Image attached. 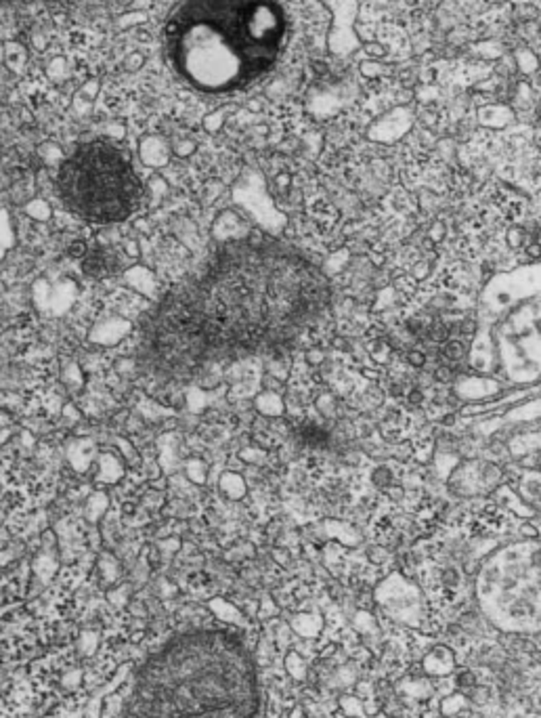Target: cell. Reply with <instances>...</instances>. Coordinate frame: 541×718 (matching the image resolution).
<instances>
[{"instance_id": "277c9868", "label": "cell", "mask_w": 541, "mask_h": 718, "mask_svg": "<svg viewBox=\"0 0 541 718\" xmlns=\"http://www.w3.org/2000/svg\"><path fill=\"white\" fill-rule=\"evenodd\" d=\"M61 204L87 223L126 221L143 204V183L129 154L111 141L78 145L57 171Z\"/></svg>"}, {"instance_id": "5b68a950", "label": "cell", "mask_w": 541, "mask_h": 718, "mask_svg": "<svg viewBox=\"0 0 541 718\" xmlns=\"http://www.w3.org/2000/svg\"><path fill=\"white\" fill-rule=\"evenodd\" d=\"M479 599L497 628L541 632V548L523 550L485 572Z\"/></svg>"}, {"instance_id": "52a82bcc", "label": "cell", "mask_w": 541, "mask_h": 718, "mask_svg": "<svg viewBox=\"0 0 541 718\" xmlns=\"http://www.w3.org/2000/svg\"><path fill=\"white\" fill-rule=\"evenodd\" d=\"M97 643H99V636H97V632L87 630V632H82L78 647H80V651H82L84 655H92V653L97 651Z\"/></svg>"}, {"instance_id": "3957f363", "label": "cell", "mask_w": 541, "mask_h": 718, "mask_svg": "<svg viewBox=\"0 0 541 718\" xmlns=\"http://www.w3.org/2000/svg\"><path fill=\"white\" fill-rule=\"evenodd\" d=\"M288 19L277 0H187L173 15L166 45L173 68L193 89H244L277 63Z\"/></svg>"}, {"instance_id": "7a4b0ae2", "label": "cell", "mask_w": 541, "mask_h": 718, "mask_svg": "<svg viewBox=\"0 0 541 718\" xmlns=\"http://www.w3.org/2000/svg\"><path fill=\"white\" fill-rule=\"evenodd\" d=\"M261 687L246 643L226 628H189L131 680L122 718H256Z\"/></svg>"}, {"instance_id": "9c48e42d", "label": "cell", "mask_w": 541, "mask_h": 718, "mask_svg": "<svg viewBox=\"0 0 541 718\" xmlns=\"http://www.w3.org/2000/svg\"><path fill=\"white\" fill-rule=\"evenodd\" d=\"M407 359H409V363H411V365H415V368L424 365V361H426V358H424L420 351H411V353L407 355Z\"/></svg>"}, {"instance_id": "6da1fadb", "label": "cell", "mask_w": 541, "mask_h": 718, "mask_svg": "<svg viewBox=\"0 0 541 718\" xmlns=\"http://www.w3.org/2000/svg\"><path fill=\"white\" fill-rule=\"evenodd\" d=\"M319 294L309 265L277 244H225L141 319L138 372L155 387H182L225 359L285 349Z\"/></svg>"}, {"instance_id": "8992f818", "label": "cell", "mask_w": 541, "mask_h": 718, "mask_svg": "<svg viewBox=\"0 0 541 718\" xmlns=\"http://www.w3.org/2000/svg\"><path fill=\"white\" fill-rule=\"evenodd\" d=\"M116 265H118V259L114 252H107L105 248H97L84 254L82 269L90 277H105L107 273L116 269Z\"/></svg>"}, {"instance_id": "8fae6325", "label": "cell", "mask_w": 541, "mask_h": 718, "mask_svg": "<svg viewBox=\"0 0 541 718\" xmlns=\"http://www.w3.org/2000/svg\"><path fill=\"white\" fill-rule=\"evenodd\" d=\"M2 271H4V265H2V263H0V275H2Z\"/></svg>"}, {"instance_id": "ba28073f", "label": "cell", "mask_w": 541, "mask_h": 718, "mask_svg": "<svg viewBox=\"0 0 541 718\" xmlns=\"http://www.w3.org/2000/svg\"><path fill=\"white\" fill-rule=\"evenodd\" d=\"M443 353H445V355L451 359H459L461 355H464V345H461L459 341H449Z\"/></svg>"}, {"instance_id": "30bf717a", "label": "cell", "mask_w": 541, "mask_h": 718, "mask_svg": "<svg viewBox=\"0 0 541 718\" xmlns=\"http://www.w3.org/2000/svg\"><path fill=\"white\" fill-rule=\"evenodd\" d=\"M437 378H439V380H449L451 372L447 370V368H441V370L437 372Z\"/></svg>"}]
</instances>
